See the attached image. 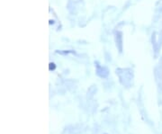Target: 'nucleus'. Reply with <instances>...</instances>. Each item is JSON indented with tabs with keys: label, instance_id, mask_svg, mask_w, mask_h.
<instances>
[{
	"label": "nucleus",
	"instance_id": "f257e3e1",
	"mask_svg": "<svg viewBox=\"0 0 162 134\" xmlns=\"http://www.w3.org/2000/svg\"><path fill=\"white\" fill-rule=\"evenodd\" d=\"M116 75L119 78L120 83L125 86V87H130L132 86V82H133L134 75H133V71L131 68H117L115 70Z\"/></svg>",
	"mask_w": 162,
	"mask_h": 134
},
{
	"label": "nucleus",
	"instance_id": "f03ea898",
	"mask_svg": "<svg viewBox=\"0 0 162 134\" xmlns=\"http://www.w3.org/2000/svg\"><path fill=\"white\" fill-rule=\"evenodd\" d=\"M95 64H96V75L101 78H107L109 74H110L108 68L106 66H101L99 64V62H97V61L95 62Z\"/></svg>",
	"mask_w": 162,
	"mask_h": 134
},
{
	"label": "nucleus",
	"instance_id": "7ed1b4c3",
	"mask_svg": "<svg viewBox=\"0 0 162 134\" xmlns=\"http://www.w3.org/2000/svg\"><path fill=\"white\" fill-rule=\"evenodd\" d=\"M114 41L117 50L119 51L120 53H122L123 51V34L120 31L114 32Z\"/></svg>",
	"mask_w": 162,
	"mask_h": 134
},
{
	"label": "nucleus",
	"instance_id": "20e7f679",
	"mask_svg": "<svg viewBox=\"0 0 162 134\" xmlns=\"http://www.w3.org/2000/svg\"><path fill=\"white\" fill-rule=\"evenodd\" d=\"M68 10L69 11V13H70L71 14H73V16L77 14V6H76L75 3L73 2V1H71V0H69V4H68Z\"/></svg>",
	"mask_w": 162,
	"mask_h": 134
},
{
	"label": "nucleus",
	"instance_id": "39448f33",
	"mask_svg": "<svg viewBox=\"0 0 162 134\" xmlns=\"http://www.w3.org/2000/svg\"><path fill=\"white\" fill-rule=\"evenodd\" d=\"M96 90H97L96 86H91L89 88H88V90H87V97L90 98V99L93 98V96L96 93Z\"/></svg>",
	"mask_w": 162,
	"mask_h": 134
},
{
	"label": "nucleus",
	"instance_id": "423d86ee",
	"mask_svg": "<svg viewBox=\"0 0 162 134\" xmlns=\"http://www.w3.org/2000/svg\"><path fill=\"white\" fill-rule=\"evenodd\" d=\"M151 42H152V45L155 49V51L157 52V49H158V43H157V36H156V33L154 32L152 34V36H151Z\"/></svg>",
	"mask_w": 162,
	"mask_h": 134
},
{
	"label": "nucleus",
	"instance_id": "0eeeda50",
	"mask_svg": "<svg viewBox=\"0 0 162 134\" xmlns=\"http://www.w3.org/2000/svg\"><path fill=\"white\" fill-rule=\"evenodd\" d=\"M56 53L62 56H66L69 54H75V51H56Z\"/></svg>",
	"mask_w": 162,
	"mask_h": 134
},
{
	"label": "nucleus",
	"instance_id": "6e6552de",
	"mask_svg": "<svg viewBox=\"0 0 162 134\" xmlns=\"http://www.w3.org/2000/svg\"><path fill=\"white\" fill-rule=\"evenodd\" d=\"M56 69V64L54 62H51L49 64V70L50 71H54Z\"/></svg>",
	"mask_w": 162,
	"mask_h": 134
},
{
	"label": "nucleus",
	"instance_id": "1a4fd4ad",
	"mask_svg": "<svg viewBox=\"0 0 162 134\" xmlns=\"http://www.w3.org/2000/svg\"><path fill=\"white\" fill-rule=\"evenodd\" d=\"M106 59L107 61H111L112 58H111V55L108 53V52H106Z\"/></svg>",
	"mask_w": 162,
	"mask_h": 134
},
{
	"label": "nucleus",
	"instance_id": "9d476101",
	"mask_svg": "<svg viewBox=\"0 0 162 134\" xmlns=\"http://www.w3.org/2000/svg\"><path fill=\"white\" fill-rule=\"evenodd\" d=\"M50 24H54V21L53 20H50Z\"/></svg>",
	"mask_w": 162,
	"mask_h": 134
},
{
	"label": "nucleus",
	"instance_id": "9b49d317",
	"mask_svg": "<svg viewBox=\"0 0 162 134\" xmlns=\"http://www.w3.org/2000/svg\"><path fill=\"white\" fill-rule=\"evenodd\" d=\"M105 134H107V133H105Z\"/></svg>",
	"mask_w": 162,
	"mask_h": 134
}]
</instances>
